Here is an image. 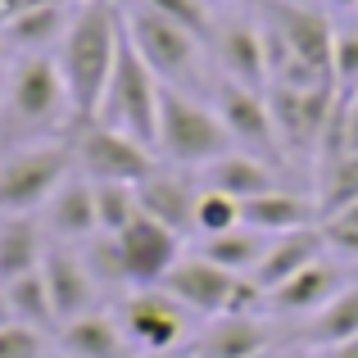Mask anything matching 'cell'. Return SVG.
<instances>
[{"label":"cell","instance_id":"obj_1","mask_svg":"<svg viewBox=\"0 0 358 358\" xmlns=\"http://www.w3.org/2000/svg\"><path fill=\"white\" fill-rule=\"evenodd\" d=\"M118 45H122V5H114V0H82L64 41L55 45V64H59V78L69 87L73 122L96 118L105 87L114 78Z\"/></svg>","mask_w":358,"mask_h":358},{"label":"cell","instance_id":"obj_2","mask_svg":"<svg viewBox=\"0 0 358 358\" xmlns=\"http://www.w3.org/2000/svg\"><path fill=\"white\" fill-rule=\"evenodd\" d=\"M122 32L164 87H182L195 91V96L213 91V78L204 73V41L195 32H186L182 23L164 18L159 9H150L141 0V5H122Z\"/></svg>","mask_w":358,"mask_h":358},{"label":"cell","instance_id":"obj_3","mask_svg":"<svg viewBox=\"0 0 358 358\" xmlns=\"http://www.w3.org/2000/svg\"><path fill=\"white\" fill-rule=\"evenodd\" d=\"M159 164H173V168H209L213 159L231 155L236 141L231 131L222 127L218 109L209 105V96H195V91L182 87H164L159 96Z\"/></svg>","mask_w":358,"mask_h":358},{"label":"cell","instance_id":"obj_4","mask_svg":"<svg viewBox=\"0 0 358 358\" xmlns=\"http://www.w3.org/2000/svg\"><path fill=\"white\" fill-rule=\"evenodd\" d=\"M159 96H164V82L150 73V64L141 59L136 45L127 41V32H122L114 78H109L105 100H100V109H96L91 122H105V127H114L122 136H131V141H141V145L155 150V141H159Z\"/></svg>","mask_w":358,"mask_h":358},{"label":"cell","instance_id":"obj_5","mask_svg":"<svg viewBox=\"0 0 358 358\" xmlns=\"http://www.w3.org/2000/svg\"><path fill=\"white\" fill-rule=\"evenodd\" d=\"M336 105H341L336 87H281V82L268 87V114H272V127H277V145L286 168L290 164L317 168Z\"/></svg>","mask_w":358,"mask_h":358},{"label":"cell","instance_id":"obj_6","mask_svg":"<svg viewBox=\"0 0 358 358\" xmlns=\"http://www.w3.org/2000/svg\"><path fill=\"white\" fill-rule=\"evenodd\" d=\"M73 173V141H32L0 159V218L41 213L55 186Z\"/></svg>","mask_w":358,"mask_h":358},{"label":"cell","instance_id":"obj_7","mask_svg":"<svg viewBox=\"0 0 358 358\" xmlns=\"http://www.w3.org/2000/svg\"><path fill=\"white\" fill-rule=\"evenodd\" d=\"M5 118L18 131H50L64 118H73L69 87L59 78L55 55H23L5 87Z\"/></svg>","mask_w":358,"mask_h":358},{"label":"cell","instance_id":"obj_8","mask_svg":"<svg viewBox=\"0 0 358 358\" xmlns=\"http://www.w3.org/2000/svg\"><path fill=\"white\" fill-rule=\"evenodd\" d=\"M73 168L87 182H127L141 186L159 168V155L141 141L122 136L105 122H78L73 127Z\"/></svg>","mask_w":358,"mask_h":358},{"label":"cell","instance_id":"obj_9","mask_svg":"<svg viewBox=\"0 0 358 358\" xmlns=\"http://www.w3.org/2000/svg\"><path fill=\"white\" fill-rule=\"evenodd\" d=\"M114 313L131 350H186V345H195V331H200V322L164 286L127 290L114 304Z\"/></svg>","mask_w":358,"mask_h":358},{"label":"cell","instance_id":"obj_10","mask_svg":"<svg viewBox=\"0 0 358 358\" xmlns=\"http://www.w3.org/2000/svg\"><path fill=\"white\" fill-rule=\"evenodd\" d=\"M209 105L218 109V118H222V127L231 131L236 150H245V155H259V159H272V164L286 168L281 145H277V127H272V114H268V91L241 87V82H227V78H218V73H213Z\"/></svg>","mask_w":358,"mask_h":358},{"label":"cell","instance_id":"obj_11","mask_svg":"<svg viewBox=\"0 0 358 358\" xmlns=\"http://www.w3.org/2000/svg\"><path fill=\"white\" fill-rule=\"evenodd\" d=\"M290 345V327L272 313H222L195 331V358H268Z\"/></svg>","mask_w":358,"mask_h":358},{"label":"cell","instance_id":"obj_12","mask_svg":"<svg viewBox=\"0 0 358 358\" xmlns=\"http://www.w3.org/2000/svg\"><path fill=\"white\" fill-rule=\"evenodd\" d=\"M241 281L245 277H231V272H222L218 263H209V259H200L195 250H186L182 259H177V268L168 272L159 286H164L168 295H173L177 304L204 327V322H213V317H222V313L236 308Z\"/></svg>","mask_w":358,"mask_h":358},{"label":"cell","instance_id":"obj_13","mask_svg":"<svg viewBox=\"0 0 358 358\" xmlns=\"http://www.w3.org/2000/svg\"><path fill=\"white\" fill-rule=\"evenodd\" d=\"M354 277H358V268L331 259V254H322V259L308 263L304 272H295L286 286L268 290V295H263V308H268L277 322H295L299 327V322H308L313 313H322V308L331 304ZM295 327H290V331H295Z\"/></svg>","mask_w":358,"mask_h":358},{"label":"cell","instance_id":"obj_14","mask_svg":"<svg viewBox=\"0 0 358 358\" xmlns=\"http://www.w3.org/2000/svg\"><path fill=\"white\" fill-rule=\"evenodd\" d=\"M268 23L272 32L281 36V45H286V55L295 64H304V69L322 73V78H331V45H336V27L331 18L322 14V9L313 5H290V0H277V5H268ZM286 59V64H290ZM281 64V69H286ZM277 69V73H281ZM336 87V82H331Z\"/></svg>","mask_w":358,"mask_h":358},{"label":"cell","instance_id":"obj_15","mask_svg":"<svg viewBox=\"0 0 358 358\" xmlns=\"http://www.w3.org/2000/svg\"><path fill=\"white\" fill-rule=\"evenodd\" d=\"M118 245H122V263H127L131 290L159 286V281H164L168 272L177 268V259L191 250V241H186V236H177L173 227H164V222L145 218V213H141V218L131 222L127 231H122Z\"/></svg>","mask_w":358,"mask_h":358},{"label":"cell","instance_id":"obj_16","mask_svg":"<svg viewBox=\"0 0 358 358\" xmlns=\"http://www.w3.org/2000/svg\"><path fill=\"white\" fill-rule=\"evenodd\" d=\"M209 50H213V64H218V78L268 91V36H263V23L222 18V23H213Z\"/></svg>","mask_w":358,"mask_h":358},{"label":"cell","instance_id":"obj_17","mask_svg":"<svg viewBox=\"0 0 358 358\" xmlns=\"http://www.w3.org/2000/svg\"><path fill=\"white\" fill-rule=\"evenodd\" d=\"M41 277H45V290H50V304H55L59 327L73 322V317H87V313H96V308L109 304V299L100 295V286L91 281V272H87V263H82L78 245H59V241L45 245Z\"/></svg>","mask_w":358,"mask_h":358},{"label":"cell","instance_id":"obj_18","mask_svg":"<svg viewBox=\"0 0 358 358\" xmlns=\"http://www.w3.org/2000/svg\"><path fill=\"white\" fill-rule=\"evenodd\" d=\"M200 177L191 168H173V164H159L145 182L136 186L141 195V213L164 227H173L177 236L195 241V204H200Z\"/></svg>","mask_w":358,"mask_h":358},{"label":"cell","instance_id":"obj_19","mask_svg":"<svg viewBox=\"0 0 358 358\" xmlns=\"http://www.w3.org/2000/svg\"><path fill=\"white\" fill-rule=\"evenodd\" d=\"M36 222H41L45 241H59V245H78V241L96 236L100 231V222H96V186L73 168V173L55 186L50 200L41 204Z\"/></svg>","mask_w":358,"mask_h":358},{"label":"cell","instance_id":"obj_20","mask_svg":"<svg viewBox=\"0 0 358 358\" xmlns=\"http://www.w3.org/2000/svg\"><path fill=\"white\" fill-rule=\"evenodd\" d=\"M200 186L204 191H222L231 200H254V195H268L277 186H286V168L272 164V159H259V155H245V150H231V155L213 159L209 168H200Z\"/></svg>","mask_w":358,"mask_h":358},{"label":"cell","instance_id":"obj_21","mask_svg":"<svg viewBox=\"0 0 358 358\" xmlns=\"http://www.w3.org/2000/svg\"><path fill=\"white\" fill-rule=\"evenodd\" d=\"M327 254V236H322V222L317 227H299V231H286V236H272L268 250H263L259 268L250 272V281L268 295V290L286 286L295 272H304L308 263H317Z\"/></svg>","mask_w":358,"mask_h":358},{"label":"cell","instance_id":"obj_22","mask_svg":"<svg viewBox=\"0 0 358 358\" xmlns=\"http://www.w3.org/2000/svg\"><path fill=\"white\" fill-rule=\"evenodd\" d=\"M241 222L263 236H286V231L299 227H317L322 213H317L313 191H290V186H277L268 195H254V200L241 204Z\"/></svg>","mask_w":358,"mask_h":358},{"label":"cell","instance_id":"obj_23","mask_svg":"<svg viewBox=\"0 0 358 358\" xmlns=\"http://www.w3.org/2000/svg\"><path fill=\"white\" fill-rule=\"evenodd\" d=\"M55 350L64 358H127L131 345H127V336H122V322H118L114 304H105L87 317L64 322L59 336H55Z\"/></svg>","mask_w":358,"mask_h":358},{"label":"cell","instance_id":"obj_24","mask_svg":"<svg viewBox=\"0 0 358 358\" xmlns=\"http://www.w3.org/2000/svg\"><path fill=\"white\" fill-rule=\"evenodd\" d=\"M73 14L64 0H41V5H23L5 23V45H14L18 55H55V45L64 41Z\"/></svg>","mask_w":358,"mask_h":358},{"label":"cell","instance_id":"obj_25","mask_svg":"<svg viewBox=\"0 0 358 358\" xmlns=\"http://www.w3.org/2000/svg\"><path fill=\"white\" fill-rule=\"evenodd\" d=\"M354 336H358V277L322 308V313H313L308 322H299L295 331H290V345L331 350V345H345V341H354Z\"/></svg>","mask_w":358,"mask_h":358},{"label":"cell","instance_id":"obj_26","mask_svg":"<svg viewBox=\"0 0 358 358\" xmlns=\"http://www.w3.org/2000/svg\"><path fill=\"white\" fill-rule=\"evenodd\" d=\"M45 245H50V241H45L36 213H14V218H0V286L41 268Z\"/></svg>","mask_w":358,"mask_h":358},{"label":"cell","instance_id":"obj_27","mask_svg":"<svg viewBox=\"0 0 358 358\" xmlns=\"http://www.w3.org/2000/svg\"><path fill=\"white\" fill-rule=\"evenodd\" d=\"M272 236H263V231L254 227H231V231H218V236H204V241H191V250L200 254V259L218 263L222 272H231V277H250L254 268H259L263 250H268Z\"/></svg>","mask_w":358,"mask_h":358},{"label":"cell","instance_id":"obj_28","mask_svg":"<svg viewBox=\"0 0 358 358\" xmlns=\"http://www.w3.org/2000/svg\"><path fill=\"white\" fill-rule=\"evenodd\" d=\"M313 200H317L322 222L336 218L341 209H350V204L358 200V155H322L317 159Z\"/></svg>","mask_w":358,"mask_h":358},{"label":"cell","instance_id":"obj_29","mask_svg":"<svg viewBox=\"0 0 358 358\" xmlns=\"http://www.w3.org/2000/svg\"><path fill=\"white\" fill-rule=\"evenodd\" d=\"M78 254H82V263H87L91 281L100 286V295H105L109 304H118V299L131 290V281H127V263H122V245H118V236H105V231H96V236L78 241Z\"/></svg>","mask_w":358,"mask_h":358},{"label":"cell","instance_id":"obj_30","mask_svg":"<svg viewBox=\"0 0 358 358\" xmlns=\"http://www.w3.org/2000/svg\"><path fill=\"white\" fill-rule=\"evenodd\" d=\"M5 295H9V308H14V322L36 327V331H45V336H59V317H55V304H50L41 268L27 272V277L5 281Z\"/></svg>","mask_w":358,"mask_h":358},{"label":"cell","instance_id":"obj_31","mask_svg":"<svg viewBox=\"0 0 358 358\" xmlns=\"http://www.w3.org/2000/svg\"><path fill=\"white\" fill-rule=\"evenodd\" d=\"M96 186V222L105 236H122L141 218V195L127 182H91Z\"/></svg>","mask_w":358,"mask_h":358},{"label":"cell","instance_id":"obj_32","mask_svg":"<svg viewBox=\"0 0 358 358\" xmlns=\"http://www.w3.org/2000/svg\"><path fill=\"white\" fill-rule=\"evenodd\" d=\"M241 227V200L222 191H200V204H195V241L218 236V231Z\"/></svg>","mask_w":358,"mask_h":358},{"label":"cell","instance_id":"obj_33","mask_svg":"<svg viewBox=\"0 0 358 358\" xmlns=\"http://www.w3.org/2000/svg\"><path fill=\"white\" fill-rule=\"evenodd\" d=\"M331 82H336V96H341V100H350L358 91V27H336Z\"/></svg>","mask_w":358,"mask_h":358},{"label":"cell","instance_id":"obj_34","mask_svg":"<svg viewBox=\"0 0 358 358\" xmlns=\"http://www.w3.org/2000/svg\"><path fill=\"white\" fill-rule=\"evenodd\" d=\"M50 354H55V336L23 322L0 327V358H50Z\"/></svg>","mask_w":358,"mask_h":358},{"label":"cell","instance_id":"obj_35","mask_svg":"<svg viewBox=\"0 0 358 358\" xmlns=\"http://www.w3.org/2000/svg\"><path fill=\"white\" fill-rule=\"evenodd\" d=\"M150 9H159L164 18H173V23H182L186 32H195L204 45H209V36H213V18H209V9H204V0H145Z\"/></svg>","mask_w":358,"mask_h":358},{"label":"cell","instance_id":"obj_36","mask_svg":"<svg viewBox=\"0 0 358 358\" xmlns=\"http://www.w3.org/2000/svg\"><path fill=\"white\" fill-rule=\"evenodd\" d=\"M127 358H195V350L186 345V350H131Z\"/></svg>","mask_w":358,"mask_h":358},{"label":"cell","instance_id":"obj_37","mask_svg":"<svg viewBox=\"0 0 358 358\" xmlns=\"http://www.w3.org/2000/svg\"><path fill=\"white\" fill-rule=\"evenodd\" d=\"M317 358H358V336L354 341H345V345H331V350H313Z\"/></svg>","mask_w":358,"mask_h":358},{"label":"cell","instance_id":"obj_38","mask_svg":"<svg viewBox=\"0 0 358 358\" xmlns=\"http://www.w3.org/2000/svg\"><path fill=\"white\" fill-rule=\"evenodd\" d=\"M272 358H317V354H313V350H304V345H281V350L272 354Z\"/></svg>","mask_w":358,"mask_h":358},{"label":"cell","instance_id":"obj_39","mask_svg":"<svg viewBox=\"0 0 358 358\" xmlns=\"http://www.w3.org/2000/svg\"><path fill=\"white\" fill-rule=\"evenodd\" d=\"M336 222H345V227H354V231H358V200L350 204V209H341V213H336Z\"/></svg>","mask_w":358,"mask_h":358},{"label":"cell","instance_id":"obj_40","mask_svg":"<svg viewBox=\"0 0 358 358\" xmlns=\"http://www.w3.org/2000/svg\"><path fill=\"white\" fill-rule=\"evenodd\" d=\"M14 322V308H9V295H5V286H0V327H9Z\"/></svg>","mask_w":358,"mask_h":358},{"label":"cell","instance_id":"obj_41","mask_svg":"<svg viewBox=\"0 0 358 358\" xmlns=\"http://www.w3.org/2000/svg\"><path fill=\"white\" fill-rule=\"evenodd\" d=\"M322 5H331V9H358V0H322Z\"/></svg>","mask_w":358,"mask_h":358},{"label":"cell","instance_id":"obj_42","mask_svg":"<svg viewBox=\"0 0 358 358\" xmlns=\"http://www.w3.org/2000/svg\"><path fill=\"white\" fill-rule=\"evenodd\" d=\"M0 64H5V36H0Z\"/></svg>","mask_w":358,"mask_h":358},{"label":"cell","instance_id":"obj_43","mask_svg":"<svg viewBox=\"0 0 358 358\" xmlns=\"http://www.w3.org/2000/svg\"><path fill=\"white\" fill-rule=\"evenodd\" d=\"M290 5H308V0H290Z\"/></svg>","mask_w":358,"mask_h":358},{"label":"cell","instance_id":"obj_44","mask_svg":"<svg viewBox=\"0 0 358 358\" xmlns=\"http://www.w3.org/2000/svg\"><path fill=\"white\" fill-rule=\"evenodd\" d=\"M350 100H354V105H358V91H354V96H350Z\"/></svg>","mask_w":358,"mask_h":358},{"label":"cell","instance_id":"obj_45","mask_svg":"<svg viewBox=\"0 0 358 358\" xmlns=\"http://www.w3.org/2000/svg\"><path fill=\"white\" fill-rule=\"evenodd\" d=\"M268 358H272V354H268Z\"/></svg>","mask_w":358,"mask_h":358}]
</instances>
